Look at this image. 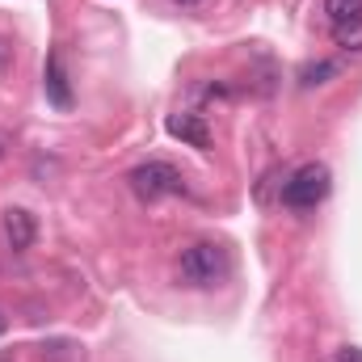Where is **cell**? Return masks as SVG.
<instances>
[{
	"instance_id": "cell-9",
	"label": "cell",
	"mask_w": 362,
	"mask_h": 362,
	"mask_svg": "<svg viewBox=\"0 0 362 362\" xmlns=\"http://www.w3.org/2000/svg\"><path fill=\"white\" fill-rule=\"evenodd\" d=\"M329 76H337V64H329V59H325V64L303 68V76H299V81H303V89H312V85H325Z\"/></svg>"
},
{
	"instance_id": "cell-11",
	"label": "cell",
	"mask_w": 362,
	"mask_h": 362,
	"mask_svg": "<svg viewBox=\"0 0 362 362\" xmlns=\"http://www.w3.org/2000/svg\"><path fill=\"white\" fill-rule=\"evenodd\" d=\"M4 64H8V47L0 42V72H4Z\"/></svg>"
},
{
	"instance_id": "cell-8",
	"label": "cell",
	"mask_w": 362,
	"mask_h": 362,
	"mask_svg": "<svg viewBox=\"0 0 362 362\" xmlns=\"http://www.w3.org/2000/svg\"><path fill=\"white\" fill-rule=\"evenodd\" d=\"M333 42L346 47V51H362V17L358 21H341V25H333Z\"/></svg>"
},
{
	"instance_id": "cell-1",
	"label": "cell",
	"mask_w": 362,
	"mask_h": 362,
	"mask_svg": "<svg viewBox=\"0 0 362 362\" xmlns=\"http://www.w3.org/2000/svg\"><path fill=\"white\" fill-rule=\"evenodd\" d=\"M232 270V257H228V249L223 245H215V240H194V245H185L177 257V278L185 286H215V282H223Z\"/></svg>"
},
{
	"instance_id": "cell-10",
	"label": "cell",
	"mask_w": 362,
	"mask_h": 362,
	"mask_svg": "<svg viewBox=\"0 0 362 362\" xmlns=\"http://www.w3.org/2000/svg\"><path fill=\"white\" fill-rule=\"evenodd\" d=\"M337 362H362V350L358 346H341L337 350Z\"/></svg>"
},
{
	"instance_id": "cell-5",
	"label": "cell",
	"mask_w": 362,
	"mask_h": 362,
	"mask_svg": "<svg viewBox=\"0 0 362 362\" xmlns=\"http://www.w3.org/2000/svg\"><path fill=\"white\" fill-rule=\"evenodd\" d=\"M165 127H169V135H173V139L189 144V148H198V152H206V148H211V131H206V122H202L198 114H173Z\"/></svg>"
},
{
	"instance_id": "cell-4",
	"label": "cell",
	"mask_w": 362,
	"mask_h": 362,
	"mask_svg": "<svg viewBox=\"0 0 362 362\" xmlns=\"http://www.w3.org/2000/svg\"><path fill=\"white\" fill-rule=\"evenodd\" d=\"M0 232H4V240H8V249H13V253H25V249L34 245V236H38L34 215H30V211H21V206H8V211L0 215Z\"/></svg>"
},
{
	"instance_id": "cell-3",
	"label": "cell",
	"mask_w": 362,
	"mask_h": 362,
	"mask_svg": "<svg viewBox=\"0 0 362 362\" xmlns=\"http://www.w3.org/2000/svg\"><path fill=\"white\" fill-rule=\"evenodd\" d=\"M127 181H131V189H135L139 202H156V198H165V194H181V189H185V177H181L173 165H165V160H148V165L131 169Z\"/></svg>"
},
{
	"instance_id": "cell-6",
	"label": "cell",
	"mask_w": 362,
	"mask_h": 362,
	"mask_svg": "<svg viewBox=\"0 0 362 362\" xmlns=\"http://www.w3.org/2000/svg\"><path fill=\"white\" fill-rule=\"evenodd\" d=\"M42 85H47V97H51L59 110H68V105H72V89H68V72H64L59 51H51V55H47V76H42Z\"/></svg>"
},
{
	"instance_id": "cell-13",
	"label": "cell",
	"mask_w": 362,
	"mask_h": 362,
	"mask_svg": "<svg viewBox=\"0 0 362 362\" xmlns=\"http://www.w3.org/2000/svg\"><path fill=\"white\" fill-rule=\"evenodd\" d=\"M0 333H4V316H0Z\"/></svg>"
},
{
	"instance_id": "cell-2",
	"label": "cell",
	"mask_w": 362,
	"mask_h": 362,
	"mask_svg": "<svg viewBox=\"0 0 362 362\" xmlns=\"http://www.w3.org/2000/svg\"><path fill=\"white\" fill-rule=\"evenodd\" d=\"M329 189H333V173H329V165H303V169H295L291 177L282 181V202L291 206V211H312V206H320L325 198H329Z\"/></svg>"
},
{
	"instance_id": "cell-12",
	"label": "cell",
	"mask_w": 362,
	"mask_h": 362,
	"mask_svg": "<svg viewBox=\"0 0 362 362\" xmlns=\"http://www.w3.org/2000/svg\"><path fill=\"white\" fill-rule=\"evenodd\" d=\"M177 4H202V0H177Z\"/></svg>"
},
{
	"instance_id": "cell-7",
	"label": "cell",
	"mask_w": 362,
	"mask_h": 362,
	"mask_svg": "<svg viewBox=\"0 0 362 362\" xmlns=\"http://www.w3.org/2000/svg\"><path fill=\"white\" fill-rule=\"evenodd\" d=\"M325 13H329L333 25H341V21H358L362 17V0H325Z\"/></svg>"
}]
</instances>
